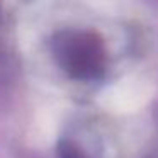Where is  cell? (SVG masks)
<instances>
[{
  "label": "cell",
  "instance_id": "7a4b0ae2",
  "mask_svg": "<svg viewBox=\"0 0 158 158\" xmlns=\"http://www.w3.org/2000/svg\"><path fill=\"white\" fill-rule=\"evenodd\" d=\"M60 158H85L83 153L75 146V144H60Z\"/></svg>",
  "mask_w": 158,
  "mask_h": 158
},
{
  "label": "cell",
  "instance_id": "6da1fadb",
  "mask_svg": "<svg viewBox=\"0 0 158 158\" xmlns=\"http://www.w3.org/2000/svg\"><path fill=\"white\" fill-rule=\"evenodd\" d=\"M65 60L68 70L77 77H94L102 66L99 44L89 41L87 38L68 41L65 48Z\"/></svg>",
  "mask_w": 158,
  "mask_h": 158
}]
</instances>
